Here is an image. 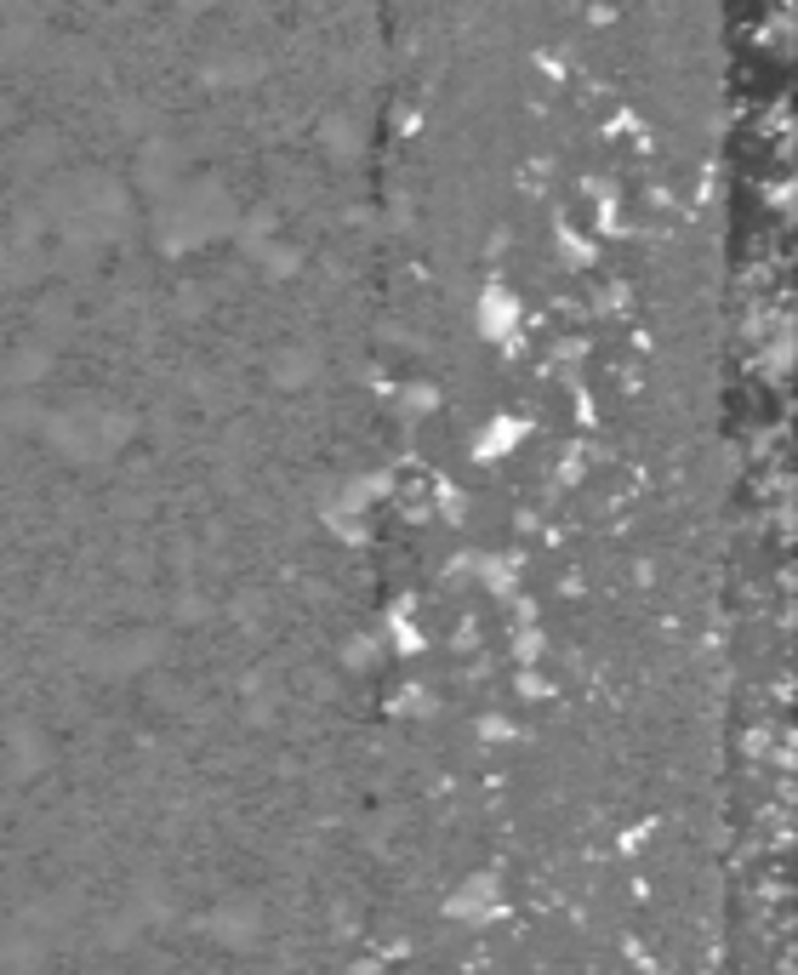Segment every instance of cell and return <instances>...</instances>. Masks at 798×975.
Listing matches in <instances>:
<instances>
[{"label":"cell","mask_w":798,"mask_h":975,"mask_svg":"<svg viewBox=\"0 0 798 975\" xmlns=\"http://www.w3.org/2000/svg\"><path fill=\"white\" fill-rule=\"evenodd\" d=\"M446 913H451V919H462V924H491V919H502V890H497V873L468 878V884H462V890L446 901Z\"/></svg>","instance_id":"obj_1"},{"label":"cell","mask_w":798,"mask_h":975,"mask_svg":"<svg viewBox=\"0 0 798 975\" xmlns=\"http://www.w3.org/2000/svg\"><path fill=\"white\" fill-rule=\"evenodd\" d=\"M423 707H434V696H428V691H406V696L394 702V714H423Z\"/></svg>","instance_id":"obj_2"},{"label":"cell","mask_w":798,"mask_h":975,"mask_svg":"<svg viewBox=\"0 0 798 975\" xmlns=\"http://www.w3.org/2000/svg\"><path fill=\"white\" fill-rule=\"evenodd\" d=\"M479 736H491V742H502V736H519V730H514V724H507V719H485V724H479Z\"/></svg>","instance_id":"obj_3"}]
</instances>
